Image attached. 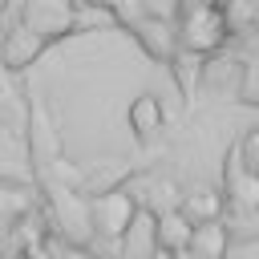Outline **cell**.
Segmentation results:
<instances>
[{"label":"cell","mask_w":259,"mask_h":259,"mask_svg":"<svg viewBox=\"0 0 259 259\" xmlns=\"http://www.w3.org/2000/svg\"><path fill=\"white\" fill-rule=\"evenodd\" d=\"M85 210H89V231L97 235V239H121L125 231H130V223H134V214H138V198L125 190V186H117V190H105V194H93L89 202H85Z\"/></svg>","instance_id":"cell-1"},{"label":"cell","mask_w":259,"mask_h":259,"mask_svg":"<svg viewBox=\"0 0 259 259\" xmlns=\"http://www.w3.org/2000/svg\"><path fill=\"white\" fill-rule=\"evenodd\" d=\"M178 49H186V53H214L219 45H223V36H227V28H223V12H214V8H206V4H182V20H178Z\"/></svg>","instance_id":"cell-2"},{"label":"cell","mask_w":259,"mask_h":259,"mask_svg":"<svg viewBox=\"0 0 259 259\" xmlns=\"http://www.w3.org/2000/svg\"><path fill=\"white\" fill-rule=\"evenodd\" d=\"M20 24L49 45V40H57V36L77 32V4H73V0H24Z\"/></svg>","instance_id":"cell-3"},{"label":"cell","mask_w":259,"mask_h":259,"mask_svg":"<svg viewBox=\"0 0 259 259\" xmlns=\"http://www.w3.org/2000/svg\"><path fill=\"white\" fill-rule=\"evenodd\" d=\"M40 53H45V40H40L36 32H28L24 24H16V28H8V32L0 36V69H4V73L28 69Z\"/></svg>","instance_id":"cell-4"},{"label":"cell","mask_w":259,"mask_h":259,"mask_svg":"<svg viewBox=\"0 0 259 259\" xmlns=\"http://www.w3.org/2000/svg\"><path fill=\"white\" fill-rule=\"evenodd\" d=\"M130 32H134V40H138L154 61H174V53H178L174 20H150V16H142L138 24H130Z\"/></svg>","instance_id":"cell-5"},{"label":"cell","mask_w":259,"mask_h":259,"mask_svg":"<svg viewBox=\"0 0 259 259\" xmlns=\"http://www.w3.org/2000/svg\"><path fill=\"white\" fill-rule=\"evenodd\" d=\"M223 206H227V198H223L214 186H194V190H186V194L178 198L174 210H178L190 227H202V223H219Z\"/></svg>","instance_id":"cell-6"},{"label":"cell","mask_w":259,"mask_h":259,"mask_svg":"<svg viewBox=\"0 0 259 259\" xmlns=\"http://www.w3.org/2000/svg\"><path fill=\"white\" fill-rule=\"evenodd\" d=\"M223 182H227V198H231L239 210H259V178L247 174V170L239 166V154H235V150L227 154Z\"/></svg>","instance_id":"cell-7"},{"label":"cell","mask_w":259,"mask_h":259,"mask_svg":"<svg viewBox=\"0 0 259 259\" xmlns=\"http://www.w3.org/2000/svg\"><path fill=\"white\" fill-rule=\"evenodd\" d=\"M227 227L223 223H202V227H190V243H186V259H227Z\"/></svg>","instance_id":"cell-8"},{"label":"cell","mask_w":259,"mask_h":259,"mask_svg":"<svg viewBox=\"0 0 259 259\" xmlns=\"http://www.w3.org/2000/svg\"><path fill=\"white\" fill-rule=\"evenodd\" d=\"M154 243H158V251H166V255H182L186 243H190V223H186L178 210L154 214Z\"/></svg>","instance_id":"cell-9"},{"label":"cell","mask_w":259,"mask_h":259,"mask_svg":"<svg viewBox=\"0 0 259 259\" xmlns=\"http://www.w3.org/2000/svg\"><path fill=\"white\" fill-rule=\"evenodd\" d=\"M158 243H154V214L150 210H138L130 231L121 235V259H154Z\"/></svg>","instance_id":"cell-10"},{"label":"cell","mask_w":259,"mask_h":259,"mask_svg":"<svg viewBox=\"0 0 259 259\" xmlns=\"http://www.w3.org/2000/svg\"><path fill=\"white\" fill-rule=\"evenodd\" d=\"M130 130L138 134V138H150V134H158L162 130V121H166V113H162V101L154 97V93H138L134 101H130Z\"/></svg>","instance_id":"cell-11"},{"label":"cell","mask_w":259,"mask_h":259,"mask_svg":"<svg viewBox=\"0 0 259 259\" xmlns=\"http://www.w3.org/2000/svg\"><path fill=\"white\" fill-rule=\"evenodd\" d=\"M223 28L235 36H247L259 28V0H227L223 8Z\"/></svg>","instance_id":"cell-12"},{"label":"cell","mask_w":259,"mask_h":259,"mask_svg":"<svg viewBox=\"0 0 259 259\" xmlns=\"http://www.w3.org/2000/svg\"><path fill=\"white\" fill-rule=\"evenodd\" d=\"M20 121H24V105H20V93L8 85V77H4V69H0V125L16 130Z\"/></svg>","instance_id":"cell-13"},{"label":"cell","mask_w":259,"mask_h":259,"mask_svg":"<svg viewBox=\"0 0 259 259\" xmlns=\"http://www.w3.org/2000/svg\"><path fill=\"white\" fill-rule=\"evenodd\" d=\"M235 154H239V166H243L247 174H255V178H259V125L243 134V142L235 146Z\"/></svg>","instance_id":"cell-14"},{"label":"cell","mask_w":259,"mask_h":259,"mask_svg":"<svg viewBox=\"0 0 259 259\" xmlns=\"http://www.w3.org/2000/svg\"><path fill=\"white\" fill-rule=\"evenodd\" d=\"M20 259H49V251H45V247H24Z\"/></svg>","instance_id":"cell-15"},{"label":"cell","mask_w":259,"mask_h":259,"mask_svg":"<svg viewBox=\"0 0 259 259\" xmlns=\"http://www.w3.org/2000/svg\"><path fill=\"white\" fill-rule=\"evenodd\" d=\"M73 4H81V8H109V0H73Z\"/></svg>","instance_id":"cell-16"},{"label":"cell","mask_w":259,"mask_h":259,"mask_svg":"<svg viewBox=\"0 0 259 259\" xmlns=\"http://www.w3.org/2000/svg\"><path fill=\"white\" fill-rule=\"evenodd\" d=\"M198 4H206V8H214V12H223V8H227V0H198Z\"/></svg>","instance_id":"cell-17"},{"label":"cell","mask_w":259,"mask_h":259,"mask_svg":"<svg viewBox=\"0 0 259 259\" xmlns=\"http://www.w3.org/2000/svg\"><path fill=\"white\" fill-rule=\"evenodd\" d=\"M182 4H186V0H182Z\"/></svg>","instance_id":"cell-18"},{"label":"cell","mask_w":259,"mask_h":259,"mask_svg":"<svg viewBox=\"0 0 259 259\" xmlns=\"http://www.w3.org/2000/svg\"><path fill=\"white\" fill-rule=\"evenodd\" d=\"M0 32H4V28H0Z\"/></svg>","instance_id":"cell-19"}]
</instances>
